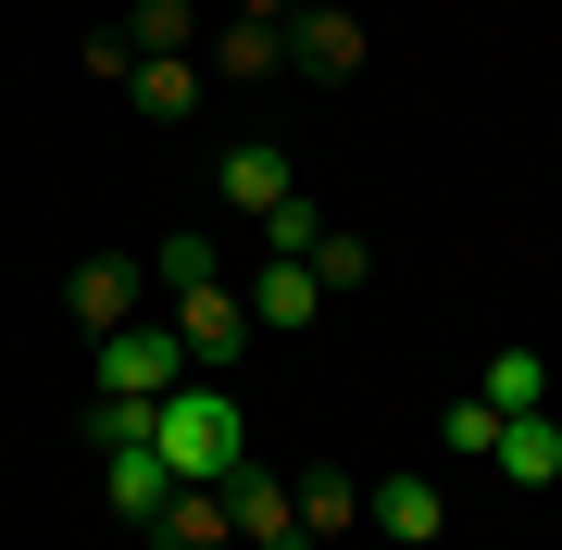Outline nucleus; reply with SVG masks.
I'll return each instance as SVG.
<instances>
[{
	"mask_svg": "<svg viewBox=\"0 0 562 550\" xmlns=\"http://www.w3.org/2000/svg\"><path fill=\"white\" fill-rule=\"evenodd\" d=\"M201 88H213V76H201V50H150L138 76H125V101H138L150 125H188V113H201Z\"/></svg>",
	"mask_w": 562,
	"mask_h": 550,
	"instance_id": "1a4fd4ad",
	"label": "nucleus"
},
{
	"mask_svg": "<svg viewBox=\"0 0 562 550\" xmlns=\"http://www.w3.org/2000/svg\"><path fill=\"white\" fill-rule=\"evenodd\" d=\"M162 326H176L188 375H225L250 350V301H238V276H201V288H162Z\"/></svg>",
	"mask_w": 562,
	"mask_h": 550,
	"instance_id": "f03ea898",
	"label": "nucleus"
},
{
	"mask_svg": "<svg viewBox=\"0 0 562 550\" xmlns=\"http://www.w3.org/2000/svg\"><path fill=\"white\" fill-rule=\"evenodd\" d=\"M213 188H225V201H238V213H276L288 188H301V164H288L276 138H238V150H225V176H213Z\"/></svg>",
	"mask_w": 562,
	"mask_h": 550,
	"instance_id": "9b49d317",
	"label": "nucleus"
},
{
	"mask_svg": "<svg viewBox=\"0 0 562 550\" xmlns=\"http://www.w3.org/2000/svg\"><path fill=\"white\" fill-rule=\"evenodd\" d=\"M150 276H162V288H201V276H225V250L188 225V238H162V250H150Z\"/></svg>",
	"mask_w": 562,
	"mask_h": 550,
	"instance_id": "aec40b11",
	"label": "nucleus"
},
{
	"mask_svg": "<svg viewBox=\"0 0 562 550\" xmlns=\"http://www.w3.org/2000/svg\"><path fill=\"white\" fill-rule=\"evenodd\" d=\"M475 401H487V413H550V363H538V350H501Z\"/></svg>",
	"mask_w": 562,
	"mask_h": 550,
	"instance_id": "2eb2a0df",
	"label": "nucleus"
},
{
	"mask_svg": "<svg viewBox=\"0 0 562 550\" xmlns=\"http://www.w3.org/2000/svg\"><path fill=\"white\" fill-rule=\"evenodd\" d=\"M362 50H375V38H362V13H350V0H301V13H288V76L350 88V76H362Z\"/></svg>",
	"mask_w": 562,
	"mask_h": 550,
	"instance_id": "7ed1b4c3",
	"label": "nucleus"
},
{
	"mask_svg": "<svg viewBox=\"0 0 562 550\" xmlns=\"http://www.w3.org/2000/svg\"><path fill=\"white\" fill-rule=\"evenodd\" d=\"M101 388H113V401H162V388H188V350H176V326H162V313L113 326V338H101Z\"/></svg>",
	"mask_w": 562,
	"mask_h": 550,
	"instance_id": "20e7f679",
	"label": "nucleus"
},
{
	"mask_svg": "<svg viewBox=\"0 0 562 550\" xmlns=\"http://www.w3.org/2000/svg\"><path fill=\"white\" fill-rule=\"evenodd\" d=\"M213 76H288V25H225V38H213Z\"/></svg>",
	"mask_w": 562,
	"mask_h": 550,
	"instance_id": "f3484780",
	"label": "nucleus"
},
{
	"mask_svg": "<svg viewBox=\"0 0 562 550\" xmlns=\"http://www.w3.org/2000/svg\"><path fill=\"white\" fill-rule=\"evenodd\" d=\"M288 13H301V0H238V25H288Z\"/></svg>",
	"mask_w": 562,
	"mask_h": 550,
	"instance_id": "5701e85b",
	"label": "nucleus"
},
{
	"mask_svg": "<svg viewBox=\"0 0 562 550\" xmlns=\"http://www.w3.org/2000/svg\"><path fill=\"white\" fill-rule=\"evenodd\" d=\"M150 438V401H113V388H101V401H88V450H138Z\"/></svg>",
	"mask_w": 562,
	"mask_h": 550,
	"instance_id": "4be33fe9",
	"label": "nucleus"
},
{
	"mask_svg": "<svg viewBox=\"0 0 562 550\" xmlns=\"http://www.w3.org/2000/svg\"><path fill=\"white\" fill-rule=\"evenodd\" d=\"M313 276H325V301H350V288H375V238H350V225H325V238H313Z\"/></svg>",
	"mask_w": 562,
	"mask_h": 550,
	"instance_id": "a211bd4d",
	"label": "nucleus"
},
{
	"mask_svg": "<svg viewBox=\"0 0 562 550\" xmlns=\"http://www.w3.org/2000/svg\"><path fill=\"white\" fill-rule=\"evenodd\" d=\"M188 25H201V13H188V0H138V13H125V50H188Z\"/></svg>",
	"mask_w": 562,
	"mask_h": 550,
	"instance_id": "6ab92c4d",
	"label": "nucleus"
},
{
	"mask_svg": "<svg viewBox=\"0 0 562 550\" xmlns=\"http://www.w3.org/2000/svg\"><path fill=\"white\" fill-rule=\"evenodd\" d=\"M150 450H162L176 489H213V475L250 463V413L225 401L213 375H188V388H162V401H150Z\"/></svg>",
	"mask_w": 562,
	"mask_h": 550,
	"instance_id": "f257e3e1",
	"label": "nucleus"
},
{
	"mask_svg": "<svg viewBox=\"0 0 562 550\" xmlns=\"http://www.w3.org/2000/svg\"><path fill=\"white\" fill-rule=\"evenodd\" d=\"M238 301H250V338H301L313 313H325V276H313V263H262Z\"/></svg>",
	"mask_w": 562,
	"mask_h": 550,
	"instance_id": "6e6552de",
	"label": "nucleus"
},
{
	"mask_svg": "<svg viewBox=\"0 0 562 550\" xmlns=\"http://www.w3.org/2000/svg\"><path fill=\"white\" fill-rule=\"evenodd\" d=\"M438 450H450V463H487V450H501V413H487V401H450Z\"/></svg>",
	"mask_w": 562,
	"mask_h": 550,
	"instance_id": "412c9836",
	"label": "nucleus"
},
{
	"mask_svg": "<svg viewBox=\"0 0 562 550\" xmlns=\"http://www.w3.org/2000/svg\"><path fill=\"white\" fill-rule=\"evenodd\" d=\"M101 501L125 513V526H150L162 501H176V475H162V450L138 438V450H101Z\"/></svg>",
	"mask_w": 562,
	"mask_h": 550,
	"instance_id": "f8f14e48",
	"label": "nucleus"
},
{
	"mask_svg": "<svg viewBox=\"0 0 562 550\" xmlns=\"http://www.w3.org/2000/svg\"><path fill=\"white\" fill-rule=\"evenodd\" d=\"M225 489V526H238V550H301V489H288V475H213Z\"/></svg>",
	"mask_w": 562,
	"mask_h": 550,
	"instance_id": "423d86ee",
	"label": "nucleus"
},
{
	"mask_svg": "<svg viewBox=\"0 0 562 550\" xmlns=\"http://www.w3.org/2000/svg\"><path fill=\"white\" fill-rule=\"evenodd\" d=\"M225 538H238V526H225V489H176L150 513V550H225Z\"/></svg>",
	"mask_w": 562,
	"mask_h": 550,
	"instance_id": "ddd939ff",
	"label": "nucleus"
},
{
	"mask_svg": "<svg viewBox=\"0 0 562 550\" xmlns=\"http://www.w3.org/2000/svg\"><path fill=\"white\" fill-rule=\"evenodd\" d=\"M487 463L513 475V489H562V413H501V450Z\"/></svg>",
	"mask_w": 562,
	"mask_h": 550,
	"instance_id": "9d476101",
	"label": "nucleus"
},
{
	"mask_svg": "<svg viewBox=\"0 0 562 550\" xmlns=\"http://www.w3.org/2000/svg\"><path fill=\"white\" fill-rule=\"evenodd\" d=\"M362 526H375L387 550H438L450 538V489L438 475H375V489H362Z\"/></svg>",
	"mask_w": 562,
	"mask_h": 550,
	"instance_id": "39448f33",
	"label": "nucleus"
},
{
	"mask_svg": "<svg viewBox=\"0 0 562 550\" xmlns=\"http://www.w3.org/2000/svg\"><path fill=\"white\" fill-rule=\"evenodd\" d=\"M362 526V475H301V538H350Z\"/></svg>",
	"mask_w": 562,
	"mask_h": 550,
	"instance_id": "dca6fc26",
	"label": "nucleus"
},
{
	"mask_svg": "<svg viewBox=\"0 0 562 550\" xmlns=\"http://www.w3.org/2000/svg\"><path fill=\"white\" fill-rule=\"evenodd\" d=\"M63 313H76L88 338H113V326H138V263H113V250H88V263L63 276Z\"/></svg>",
	"mask_w": 562,
	"mask_h": 550,
	"instance_id": "0eeeda50",
	"label": "nucleus"
},
{
	"mask_svg": "<svg viewBox=\"0 0 562 550\" xmlns=\"http://www.w3.org/2000/svg\"><path fill=\"white\" fill-rule=\"evenodd\" d=\"M262 225V263H313V238H325V213H313V188H288L276 213H250Z\"/></svg>",
	"mask_w": 562,
	"mask_h": 550,
	"instance_id": "4468645a",
	"label": "nucleus"
}]
</instances>
